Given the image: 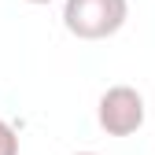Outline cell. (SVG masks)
Masks as SVG:
<instances>
[{
  "label": "cell",
  "mask_w": 155,
  "mask_h": 155,
  "mask_svg": "<svg viewBox=\"0 0 155 155\" xmlns=\"http://www.w3.org/2000/svg\"><path fill=\"white\" fill-rule=\"evenodd\" d=\"M74 155H96V151H74Z\"/></svg>",
  "instance_id": "obj_5"
},
{
  "label": "cell",
  "mask_w": 155,
  "mask_h": 155,
  "mask_svg": "<svg viewBox=\"0 0 155 155\" xmlns=\"http://www.w3.org/2000/svg\"><path fill=\"white\" fill-rule=\"evenodd\" d=\"M0 155H18V133L0 118Z\"/></svg>",
  "instance_id": "obj_3"
},
{
  "label": "cell",
  "mask_w": 155,
  "mask_h": 155,
  "mask_svg": "<svg viewBox=\"0 0 155 155\" xmlns=\"http://www.w3.org/2000/svg\"><path fill=\"white\" fill-rule=\"evenodd\" d=\"M26 4H52V0H26Z\"/></svg>",
  "instance_id": "obj_4"
},
{
  "label": "cell",
  "mask_w": 155,
  "mask_h": 155,
  "mask_svg": "<svg viewBox=\"0 0 155 155\" xmlns=\"http://www.w3.org/2000/svg\"><path fill=\"white\" fill-rule=\"evenodd\" d=\"M129 18V0H63V26L78 41H107Z\"/></svg>",
  "instance_id": "obj_1"
},
{
  "label": "cell",
  "mask_w": 155,
  "mask_h": 155,
  "mask_svg": "<svg viewBox=\"0 0 155 155\" xmlns=\"http://www.w3.org/2000/svg\"><path fill=\"white\" fill-rule=\"evenodd\" d=\"M96 122L107 137H133L144 126V96L133 85H111L96 104Z\"/></svg>",
  "instance_id": "obj_2"
}]
</instances>
